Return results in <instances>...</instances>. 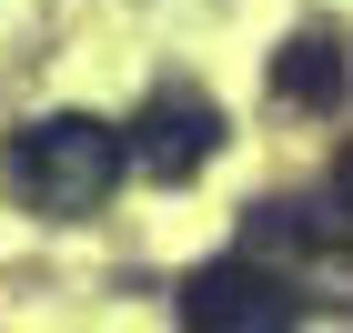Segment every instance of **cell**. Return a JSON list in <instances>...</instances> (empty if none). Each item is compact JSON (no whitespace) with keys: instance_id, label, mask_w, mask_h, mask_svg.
Listing matches in <instances>:
<instances>
[{"instance_id":"6da1fadb","label":"cell","mask_w":353,"mask_h":333,"mask_svg":"<svg viewBox=\"0 0 353 333\" xmlns=\"http://www.w3.org/2000/svg\"><path fill=\"white\" fill-rule=\"evenodd\" d=\"M121 172H132V152H121V132L91 121V111H51V121H30V132L10 141V192H21L30 212H51V222L101 212V202L121 192Z\"/></svg>"},{"instance_id":"7a4b0ae2","label":"cell","mask_w":353,"mask_h":333,"mask_svg":"<svg viewBox=\"0 0 353 333\" xmlns=\"http://www.w3.org/2000/svg\"><path fill=\"white\" fill-rule=\"evenodd\" d=\"M303 323V283L232 252V263H202L182 283V333H293Z\"/></svg>"},{"instance_id":"3957f363","label":"cell","mask_w":353,"mask_h":333,"mask_svg":"<svg viewBox=\"0 0 353 333\" xmlns=\"http://www.w3.org/2000/svg\"><path fill=\"white\" fill-rule=\"evenodd\" d=\"M212 141H222V111L202 101V91H162V101H141V121H132V152L152 182H192V172L212 162Z\"/></svg>"},{"instance_id":"277c9868","label":"cell","mask_w":353,"mask_h":333,"mask_svg":"<svg viewBox=\"0 0 353 333\" xmlns=\"http://www.w3.org/2000/svg\"><path fill=\"white\" fill-rule=\"evenodd\" d=\"M272 91L303 111H323L333 91H343V51H333V30H293L283 51H272Z\"/></svg>"},{"instance_id":"5b68a950","label":"cell","mask_w":353,"mask_h":333,"mask_svg":"<svg viewBox=\"0 0 353 333\" xmlns=\"http://www.w3.org/2000/svg\"><path fill=\"white\" fill-rule=\"evenodd\" d=\"M333 212L353 222V141H343V162H333Z\"/></svg>"}]
</instances>
